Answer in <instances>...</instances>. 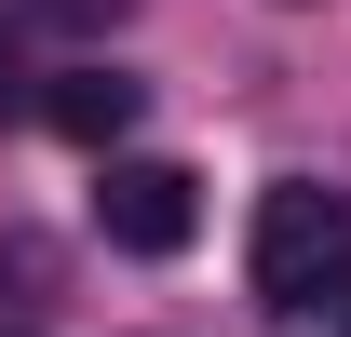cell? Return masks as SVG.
<instances>
[{"label": "cell", "instance_id": "cell-4", "mask_svg": "<svg viewBox=\"0 0 351 337\" xmlns=\"http://www.w3.org/2000/svg\"><path fill=\"white\" fill-rule=\"evenodd\" d=\"M14 108H27V95H14V54H0V122H14Z\"/></svg>", "mask_w": 351, "mask_h": 337}, {"label": "cell", "instance_id": "cell-5", "mask_svg": "<svg viewBox=\"0 0 351 337\" xmlns=\"http://www.w3.org/2000/svg\"><path fill=\"white\" fill-rule=\"evenodd\" d=\"M54 14H122V0H54Z\"/></svg>", "mask_w": 351, "mask_h": 337}, {"label": "cell", "instance_id": "cell-3", "mask_svg": "<svg viewBox=\"0 0 351 337\" xmlns=\"http://www.w3.org/2000/svg\"><path fill=\"white\" fill-rule=\"evenodd\" d=\"M135 108H149V82H122V68H68V82L41 95V122L68 135V149H108V162H122V135H135Z\"/></svg>", "mask_w": 351, "mask_h": 337}, {"label": "cell", "instance_id": "cell-2", "mask_svg": "<svg viewBox=\"0 0 351 337\" xmlns=\"http://www.w3.org/2000/svg\"><path fill=\"white\" fill-rule=\"evenodd\" d=\"M95 229H108L122 256H176L189 229H203V175L162 162V149H122V162L95 175Z\"/></svg>", "mask_w": 351, "mask_h": 337}, {"label": "cell", "instance_id": "cell-1", "mask_svg": "<svg viewBox=\"0 0 351 337\" xmlns=\"http://www.w3.org/2000/svg\"><path fill=\"white\" fill-rule=\"evenodd\" d=\"M257 297H284V310H324V297H351V203L324 189V175H284V189H257Z\"/></svg>", "mask_w": 351, "mask_h": 337}]
</instances>
